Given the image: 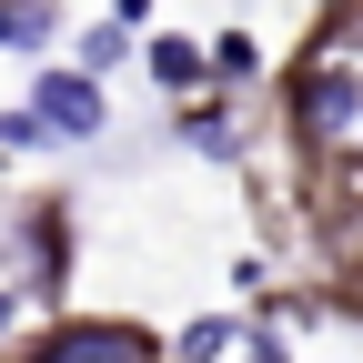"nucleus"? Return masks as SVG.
<instances>
[{
    "label": "nucleus",
    "instance_id": "obj_1",
    "mask_svg": "<svg viewBox=\"0 0 363 363\" xmlns=\"http://www.w3.org/2000/svg\"><path fill=\"white\" fill-rule=\"evenodd\" d=\"M283 121L313 162H363V0L313 21V40L283 71Z\"/></svg>",
    "mask_w": 363,
    "mask_h": 363
},
{
    "label": "nucleus",
    "instance_id": "obj_2",
    "mask_svg": "<svg viewBox=\"0 0 363 363\" xmlns=\"http://www.w3.org/2000/svg\"><path fill=\"white\" fill-rule=\"evenodd\" d=\"M0 252L21 262L11 293H30V303L61 313V293H71V202H21V212H0Z\"/></svg>",
    "mask_w": 363,
    "mask_h": 363
},
{
    "label": "nucleus",
    "instance_id": "obj_3",
    "mask_svg": "<svg viewBox=\"0 0 363 363\" xmlns=\"http://www.w3.org/2000/svg\"><path fill=\"white\" fill-rule=\"evenodd\" d=\"M11 363H162V333L131 313H61L51 333H30Z\"/></svg>",
    "mask_w": 363,
    "mask_h": 363
},
{
    "label": "nucleus",
    "instance_id": "obj_4",
    "mask_svg": "<svg viewBox=\"0 0 363 363\" xmlns=\"http://www.w3.org/2000/svg\"><path fill=\"white\" fill-rule=\"evenodd\" d=\"M30 121L51 131V142H101L111 101H101V81H91V71H71V61H40V71H30Z\"/></svg>",
    "mask_w": 363,
    "mask_h": 363
},
{
    "label": "nucleus",
    "instance_id": "obj_5",
    "mask_svg": "<svg viewBox=\"0 0 363 363\" xmlns=\"http://www.w3.org/2000/svg\"><path fill=\"white\" fill-rule=\"evenodd\" d=\"M142 71L172 91V101H202V91H212V61H202V40H182V30H142Z\"/></svg>",
    "mask_w": 363,
    "mask_h": 363
},
{
    "label": "nucleus",
    "instance_id": "obj_6",
    "mask_svg": "<svg viewBox=\"0 0 363 363\" xmlns=\"http://www.w3.org/2000/svg\"><path fill=\"white\" fill-rule=\"evenodd\" d=\"M182 142H192V152H212V162H233V152H242L233 91H202V101H182Z\"/></svg>",
    "mask_w": 363,
    "mask_h": 363
},
{
    "label": "nucleus",
    "instance_id": "obj_7",
    "mask_svg": "<svg viewBox=\"0 0 363 363\" xmlns=\"http://www.w3.org/2000/svg\"><path fill=\"white\" fill-rule=\"evenodd\" d=\"M202 61H212V91H252V81H262V40H252V30H212Z\"/></svg>",
    "mask_w": 363,
    "mask_h": 363
},
{
    "label": "nucleus",
    "instance_id": "obj_8",
    "mask_svg": "<svg viewBox=\"0 0 363 363\" xmlns=\"http://www.w3.org/2000/svg\"><path fill=\"white\" fill-rule=\"evenodd\" d=\"M242 343H252V323H233V313H192V323H182V363H222Z\"/></svg>",
    "mask_w": 363,
    "mask_h": 363
},
{
    "label": "nucleus",
    "instance_id": "obj_9",
    "mask_svg": "<svg viewBox=\"0 0 363 363\" xmlns=\"http://www.w3.org/2000/svg\"><path fill=\"white\" fill-rule=\"evenodd\" d=\"M61 30V0H0V51H40Z\"/></svg>",
    "mask_w": 363,
    "mask_h": 363
},
{
    "label": "nucleus",
    "instance_id": "obj_10",
    "mask_svg": "<svg viewBox=\"0 0 363 363\" xmlns=\"http://www.w3.org/2000/svg\"><path fill=\"white\" fill-rule=\"evenodd\" d=\"M71 51H81L71 71H91V81H101V71H121V61H131V30H121V21H91V30L71 40Z\"/></svg>",
    "mask_w": 363,
    "mask_h": 363
},
{
    "label": "nucleus",
    "instance_id": "obj_11",
    "mask_svg": "<svg viewBox=\"0 0 363 363\" xmlns=\"http://www.w3.org/2000/svg\"><path fill=\"white\" fill-rule=\"evenodd\" d=\"M0 152H51V131L30 121V101H21V111H0Z\"/></svg>",
    "mask_w": 363,
    "mask_h": 363
},
{
    "label": "nucleus",
    "instance_id": "obj_12",
    "mask_svg": "<svg viewBox=\"0 0 363 363\" xmlns=\"http://www.w3.org/2000/svg\"><path fill=\"white\" fill-rule=\"evenodd\" d=\"M333 262H343V293L363 303V222H343V252H333Z\"/></svg>",
    "mask_w": 363,
    "mask_h": 363
},
{
    "label": "nucleus",
    "instance_id": "obj_13",
    "mask_svg": "<svg viewBox=\"0 0 363 363\" xmlns=\"http://www.w3.org/2000/svg\"><path fill=\"white\" fill-rule=\"evenodd\" d=\"M111 21L121 30H152V0H111Z\"/></svg>",
    "mask_w": 363,
    "mask_h": 363
},
{
    "label": "nucleus",
    "instance_id": "obj_14",
    "mask_svg": "<svg viewBox=\"0 0 363 363\" xmlns=\"http://www.w3.org/2000/svg\"><path fill=\"white\" fill-rule=\"evenodd\" d=\"M242 363H293V353L272 343V333H252V343H242Z\"/></svg>",
    "mask_w": 363,
    "mask_h": 363
},
{
    "label": "nucleus",
    "instance_id": "obj_15",
    "mask_svg": "<svg viewBox=\"0 0 363 363\" xmlns=\"http://www.w3.org/2000/svg\"><path fill=\"white\" fill-rule=\"evenodd\" d=\"M11 323H21V293H11V283H0V343H11Z\"/></svg>",
    "mask_w": 363,
    "mask_h": 363
},
{
    "label": "nucleus",
    "instance_id": "obj_16",
    "mask_svg": "<svg viewBox=\"0 0 363 363\" xmlns=\"http://www.w3.org/2000/svg\"><path fill=\"white\" fill-rule=\"evenodd\" d=\"M313 11H343V0H313Z\"/></svg>",
    "mask_w": 363,
    "mask_h": 363
}]
</instances>
